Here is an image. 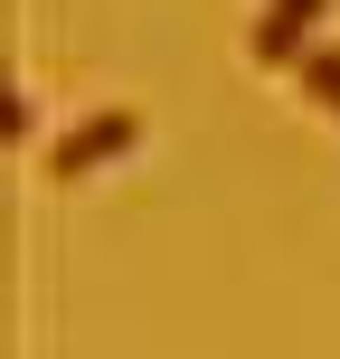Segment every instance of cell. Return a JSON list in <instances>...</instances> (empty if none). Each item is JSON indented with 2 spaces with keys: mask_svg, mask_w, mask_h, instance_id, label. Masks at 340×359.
<instances>
[{
  "mask_svg": "<svg viewBox=\"0 0 340 359\" xmlns=\"http://www.w3.org/2000/svg\"><path fill=\"white\" fill-rule=\"evenodd\" d=\"M132 142H142V114L104 104V114H86V123H67V133H57L48 170H57V180H76V170H104V161H123Z\"/></svg>",
  "mask_w": 340,
  "mask_h": 359,
  "instance_id": "1",
  "label": "cell"
},
{
  "mask_svg": "<svg viewBox=\"0 0 340 359\" xmlns=\"http://www.w3.org/2000/svg\"><path fill=\"white\" fill-rule=\"evenodd\" d=\"M322 10H331V0H265V10H255V29H246L255 67H293V57L312 48V29H322Z\"/></svg>",
  "mask_w": 340,
  "mask_h": 359,
  "instance_id": "2",
  "label": "cell"
},
{
  "mask_svg": "<svg viewBox=\"0 0 340 359\" xmlns=\"http://www.w3.org/2000/svg\"><path fill=\"white\" fill-rule=\"evenodd\" d=\"M293 86H303L312 104H322L331 123H340V48H331V38H312V48L293 57Z\"/></svg>",
  "mask_w": 340,
  "mask_h": 359,
  "instance_id": "3",
  "label": "cell"
}]
</instances>
